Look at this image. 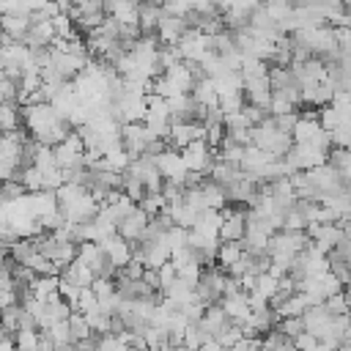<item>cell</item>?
Masks as SVG:
<instances>
[{"label": "cell", "mask_w": 351, "mask_h": 351, "mask_svg": "<svg viewBox=\"0 0 351 351\" xmlns=\"http://www.w3.org/2000/svg\"><path fill=\"white\" fill-rule=\"evenodd\" d=\"M321 307L329 313V315H343V313H348V302H346V291H335V293H329L324 302H321Z\"/></svg>", "instance_id": "2e32d148"}, {"label": "cell", "mask_w": 351, "mask_h": 351, "mask_svg": "<svg viewBox=\"0 0 351 351\" xmlns=\"http://www.w3.org/2000/svg\"><path fill=\"white\" fill-rule=\"evenodd\" d=\"M293 348H318V337L304 329V332H299V335L293 337Z\"/></svg>", "instance_id": "7402d4cb"}, {"label": "cell", "mask_w": 351, "mask_h": 351, "mask_svg": "<svg viewBox=\"0 0 351 351\" xmlns=\"http://www.w3.org/2000/svg\"><path fill=\"white\" fill-rule=\"evenodd\" d=\"M181 156H184L186 170H195V173L208 176V170H211V165L217 159V151L206 143V137H197V140H192V143H186L181 148Z\"/></svg>", "instance_id": "6da1fadb"}, {"label": "cell", "mask_w": 351, "mask_h": 351, "mask_svg": "<svg viewBox=\"0 0 351 351\" xmlns=\"http://www.w3.org/2000/svg\"><path fill=\"white\" fill-rule=\"evenodd\" d=\"M343 346H351V318L346 324V332H343Z\"/></svg>", "instance_id": "603a6c76"}, {"label": "cell", "mask_w": 351, "mask_h": 351, "mask_svg": "<svg viewBox=\"0 0 351 351\" xmlns=\"http://www.w3.org/2000/svg\"><path fill=\"white\" fill-rule=\"evenodd\" d=\"M321 129L324 126L318 121V112H299L296 115V123L291 129V137H293V143H310Z\"/></svg>", "instance_id": "9c48e42d"}, {"label": "cell", "mask_w": 351, "mask_h": 351, "mask_svg": "<svg viewBox=\"0 0 351 351\" xmlns=\"http://www.w3.org/2000/svg\"><path fill=\"white\" fill-rule=\"evenodd\" d=\"M148 219H151V217H148L140 206H134L126 217H121V222H118V233H121L126 241H137V239L143 236V230H145Z\"/></svg>", "instance_id": "ba28073f"}, {"label": "cell", "mask_w": 351, "mask_h": 351, "mask_svg": "<svg viewBox=\"0 0 351 351\" xmlns=\"http://www.w3.org/2000/svg\"><path fill=\"white\" fill-rule=\"evenodd\" d=\"M186 27H189V25H186V19H184V16L162 14V19H159V25H156L154 36L159 38V44H178V38L184 36V30H186Z\"/></svg>", "instance_id": "8992f818"}, {"label": "cell", "mask_w": 351, "mask_h": 351, "mask_svg": "<svg viewBox=\"0 0 351 351\" xmlns=\"http://www.w3.org/2000/svg\"><path fill=\"white\" fill-rule=\"evenodd\" d=\"M219 307L228 313V318H230L233 324H244V321L250 318V313H252V307H250V299H247V291H244V288L222 293Z\"/></svg>", "instance_id": "277c9868"}, {"label": "cell", "mask_w": 351, "mask_h": 351, "mask_svg": "<svg viewBox=\"0 0 351 351\" xmlns=\"http://www.w3.org/2000/svg\"><path fill=\"white\" fill-rule=\"evenodd\" d=\"M156 3H165V0H156Z\"/></svg>", "instance_id": "d4e9b609"}, {"label": "cell", "mask_w": 351, "mask_h": 351, "mask_svg": "<svg viewBox=\"0 0 351 351\" xmlns=\"http://www.w3.org/2000/svg\"><path fill=\"white\" fill-rule=\"evenodd\" d=\"M55 38V27H52V19H41V16H33L30 14V25H27V33H25V44L27 49H36V47H49Z\"/></svg>", "instance_id": "5b68a950"}, {"label": "cell", "mask_w": 351, "mask_h": 351, "mask_svg": "<svg viewBox=\"0 0 351 351\" xmlns=\"http://www.w3.org/2000/svg\"><path fill=\"white\" fill-rule=\"evenodd\" d=\"M154 162H156V167H159V173H162L165 181L184 184V178H186V165H184V156H181L178 148H170V145H167L165 151H159V154L154 156Z\"/></svg>", "instance_id": "7a4b0ae2"}, {"label": "cell", "mask_w": 351, "mask_h": 351, "mask_svg": "<svg viewBox=\"0 0 351 351\" xmlns=\"http://www.w3.org/2000/svg\"><path fill=\"white\" fill-rule=\"evenodd\" d=\"M69 326H71V337H74V346H77V340H85V337L96 335V332L90 329L88 318H85L80 310H71V315H69Z\"/></svg>", "instance_id": "5bb4252c"}, {"label": "cell", "mask_w": 351, "mask_h": 351, "mask_svg": "<svg viewBox=\"0 0 351 351\" xmlns=\"http://www.w3.org/2000/svg\"><path fill=\"white\" fill-rule=\"evenodd\" d=\"M241 255H244V244H241V241H222V239H219V247H217V258H214V261H217L222 269H228V266H230L233 261H239Z\"/></svg>", "instance_id": "4fadbf2b"}, {"label": "cell", "mask_w": 351, "mask_h": 351, "mask_svg": "<svg viewBox=\"0 0 351 351\" xmlns=\"http://www.w3.org/2000/svg\"><path fill=\"white\" fill-rule=\"evenodd\" d=\"M137 206H140L148 217H154V214H159V211L165 208V197H162V192H145V195L137 200Z\"/></svg>", "instance_id": "e0dca14e"}, {"label": "cell", "mask_w": 351, "mask_h": 351, "mask_svg": "<svg viewBox=\"0 0 351 351\" xmlns=\"http://www.w3.org/2000/svg\"><path fill=\"white\" fill-rule=\"evenodd\" d=\"M60 277L71 280V282L80 285V288H88V285H93V280H96V274L90 271V266H88L85 261H80V258H74L71 263H66V266L60 269Z\"/></svg>", "instance_id": "8fae6325"}, {"label": "cell", "mask_w": 351, "mask_h": 351, "mask_svg": "<svg viewBox=\"0 0 351 351\" xmlns=\"http://www.w3.org/2000/svg\"><path fill=\"white\" fill-rule=\"evenodd\" d=\"M101 247H104V252H107V258H110V263H112L115 269H118V266H126V263L134 258V247H132V241H126L121 233L104 239Z\"/></svg>", "instance_id": "52a82bcc"}, {"label": "cell", "mask_w": 351, "mask_h": 351, "mask_svg": "<svg viewBox=\"0 0 351 351\" xmlns=\"http://www.w3.org/2000/svg\"><path fill=\"white\" fill-rule=\"evenodd\" d=\"M30 25V14H0V30L11 41H22Z\"/></svg>", "instance_id": "30bf717a"}, {"label": "cell", "mask_w": 351, "mask_h": 351, "mask_svg": "<svg viewBox=\"0 0 351 351\" xmlns=\"http://www.w3.org/2000/svg\"><path fill=\"white\" fill-rule=\"evenodd\" d=\"M14 346L16 348H38V329H16Z\"/></svg>", "instance_id": "ac0fdd59"}, {"label": "cell", "mask_w": 351, "mask_h": 351, "mask_svg": "<svg viewBox=\"0 0 351 351\" xmlns=\"http://www.w3.org/2000/svg\"><path fill=\"white\" fill-rule=\"evenodd\" d=\"M167 211H170L173 222L181 225V228H192L195 219H197V211H195L192 206H186V203H178V206H173V208H167Z\"/></svg>", "instance_id": "9a60e30c"}, {"label": "cell", "mask_w": 351, "mask_h": 351, "mask_svg": "<svg viewBox=\"0 0 351 351\" xmlns=\"http://www.w3.org/2000/svg\"><path fill=\"white\" fill-rule=\"evenodd\" d=\"M277 326H280L288 337H296L299 332H304V321H302V315H285V318L277 321Z\"/></svg>", "instance_id": "d6986e66"}, {"label": "cell", "mask_w": 351, "mask_h": 351, "mask_svg": "<svg viewBox=\"0 0 351 351\" xmlns=\"http://www.w3.org/2000/svg\"><path fill=\"white\" fill-rule=\"evenodd\" d=\"M241 112L247 115V121H250V126H255V123H261L266 115H269V110L266 107H261V104H250V101H244V107H241Z\"/></svg>", "instance_id": "44dd1931"}, {"label": "cell", "mask_w": 351, "mask_h": 351, "mask_svg": "<svg viewBox=\"0 0 351 351\" xmlns=\"http://www.w3.org/2000/svg\"><path fill=\"white\" fill-rule=\"evenodd\" d=\"M80 285H74L71 280H66V277H60L58 280V293H60V299H66L71 307H74V302H77V296H80Z\"/></svg>", "instance_id": "ffe728a7"}, {"label": "cell", "mask_w": 351, "mask_h": 351, "mask_svg": "<svg viewBox=\"0 0 351 351\" xmlns=\"http://www.w3.org/2000/svg\"><path fill=\"white\" fill-rule=\"evenodd\" d=\"M176 47H178V52H181V58H184L186 63H200L203 55L208 52V47H206V33H200L197 27H186Z\"/></svg>", "instance_id": "3957f363"}, {"label": "cell", "mask_w": 351, "mask_h": 351, "mask_svg": "<svg viewBox=\"0 0 351 351\" xmlns=\"http://www.w3.org/2000/svg\"><path fill=\"white\" fill-rule=\"evenodd\" d=\"M5 41H8V38H5V33L0 30V49H3V44H5Z\"/></svg>", "instance_id": "cb8c5ba5"}, {"label": "cell", "mask_w": 351, "mask_h": 351, "mask_svg": "<svg viewBox=\"0 0 351 351\" xmlns=\"http://www.w3.org/2000/svg\"><path fill=\"white\" fill-rule=\"evenodd\" d=\"M16 129H25L19 101H0V134L3 132H16Z\"/></svg>", "instance_id": "7c38bea8"}]
</instances>
